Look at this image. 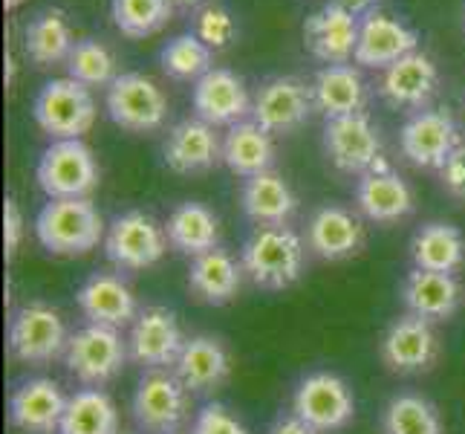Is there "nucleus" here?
<instances>
[{
	"mask_svg": "<svg viewBox=\"0 0 465 434\" xmlns=\"http://www.w3.org/2000/svg\"><path fill=\"white\" fill-rule=\"evenodd\" d=\"M240 284H243V267H240L226 249H212L205 255L191 258L188 267V287L205 304H229L237 298Z\"/></svg>",
	"mask_w": 465,
	"mask_h": 434,
	"instance_id": "c85d7f7f",
	"label": "nucleus"
},
{
	"mask_svg": "<svg viewBox=\"0 0 465 434\" xmlns=\"http://www.w3.org/2000/svg\"><path fill=\"white\" fill-rule=\"evenodd\" d=\"M332 4H339L341 9H347L350 15H356V18L361 21L364 15H371V12H373V4H376V0H332Z\"/></svg>",
	"mask_w": 465,
	"mask_h": 434,
	"instance_id": "c03bdc74",
	"label": "nucleus"
},
{
	"mask_svg": "<svg viewBox=\"0 0 465 434\" xmlns=\"http://www.w3.org/2000/svg\"><path fill=\"white\" fill-rule=\"evenodd\" d=\"M173 434H183V431H173Z\"/></svg>",
	"mask_w": 465,
	"mask_h": 434,
	"instance_id": "de8ad7c7",
	"label": "nucleus"
},
{
	"mask_svg": "<svg viewBox=\"0 0 465 434\" xmlns=\"http://www.w3.org/2000/svg\"><path fill=\"white\" fill-rule=\"evenodd\" d=\"M292 414L318 434L341 431L356 414V397L350 385L330 371L307 374L292 394Z\"/></svg>",
	"mask_w": 465,
	"mask_h": 434,
	"instance_id": "0eeeda50",
	"label": "nucleus"
},
{
	"mask_svg": "<svg viewBox=\"0 0 465 434\" xmlns=\"http://www.w3.org/2000/svg\"><path fill=\"white\" fill-rule=\"evenodd\" d=\"M440 73L437 64L425 53H411L384 70L379 93L396 107H425L437 90Z\"/></svg>",
	"mask_w": 465,
	"mask_h": 434,
	"instance_id": "bb28decb",
	"label": "nucleus"
},
{
	"mask_svg": "<svg viewBox=\"0 0 465 434\" xmlns=\"http://www.w3.org/2000/svg\"><path fill=\"white\" fill-rule=\"evenodd\" d=\"M159 64H163L165 76L176 78V82H200L205 73L214 70V50L205 46L194 32L171 38L163 53H159Z\"/></svg>",
	"mask_w": 465,
	"mask_h": 434,
	"instance_id": "c9c22d12",
	"label": "nucleus"
},
{
	"mask_svg": "<svg viewBox=\"0 0 465 434\" xmlns=\"http://www.w3.org/2000/svg\"><path fill=\"white\" fill-rule=\"evenodd\" d=\"M165 166L173 174H200L217 166L223 159V145L214 134V127L200 116L176 122L163 145Z\"/></svg>",
	"mask_w": 465,
	"mask_h": 434,
	"instance_id": "4be33fe9",
	"label": "nucleus"
},
{
	"mask_svg": "<svg viewBox=\"0 0 465 434\" xmlns=\"http://www.w3.org/2000/svg\"><path fill=\"white\" fill-rule=\"evenodd\" d=\"M173 9H183V12H197L200 6H205L208 0H171Z\"/></svg>",
	"mask_w": 465,
	"mask_h": 434,
	"instance_id": "a18cd8bd",
	"label": "nucleus"
},
{
	"mask_svg": "<svg viewBox=\"0 0 465 434\" xmlns=\"http://www.w3.org/2000/svg\"><path fill=\"white\" fill-rule=\"evenodd\" d=\"M240 206H243V215L258 227H286L298 208V197L281 174L263 171L243 180Z\"/></svg>",
	"mask_w": 465,
	"mask_h": 434,
	"instance_id": "a878e982",
	"label": "nucleus"
},
{
	"mask_svg": "<svg viewBox=\"0 0 465 434\" xmlns=\"http://www.w3.org/2000/svg\"><path fill=\"white\" fill-rule=\"evenodd\" d=\"M381 434H445L437 406L422 394H396L381 411Z\"/></svg>",
	"mask_w": 465,
	"mask_h": 434,
	"instance_id": "f704fd0d",
	"label": "nucleus"
},
{
	"mask_svg": "<svg viewBox=\"0 0 465 434\" xmlns=\"http://www.w3.org/2000/svg\"><path fill=\"white\" fill-rule=\"evenodd\" d=\"M67 64V78L84 85V87H110L116 82V58L107 50L102 41L95 38H82L75 41Z\"/></svg>",
	"mask_w": 465,
	"mask_h": 434,
	"instance_id": "4c0bfd02",
	"label": "nucleus"
},
{
	"mask_svg": "<svg viewBox=\"0 0 465 434\" xmlns=\"http://www.w3.org/2000/svg\"><path fill=\"white\" fill-rule=\"evenodd\" d=\"M24 240V215L21 206L15 197L4 200V244H6V255H15Z\"/></svg>",
	"mask_w": 465,
	"mask_h": 434,
	"instance_id": "79ce46f5",
	"label": "nucleus"
},
{
	"mask_svg": "<svg viewBox=\"0 0 465 434\" xmlns=\"http://www.w3.org/2000/svg\"><path fill=\"white\" fill-rule=\"evenodd\" d=\"M104 217L90 197L50 200L35 217L38 244L53 255H87L104 240Z\"/></svg>",
	"mask_w": 465,
	"mask_h": 434,
	"instance_id": "f03ea898",
	"label": "nucleus"
},
{
	"mask_svg": "<svg viewBox=\"0 0 465 434\" xmlns=\"http://www.w3.org/2000/svg\"><path fill=\"white\" fill-rule=\"evenodd\" d=\"M21 4H24V0H4V6H6L9 12H12V9H18Z\"/></svg>",
	"mask_w": 465,
	"mask_h": 434,
	"instance_id": "49530a36",
	"label": "nucleus"
},
{
	"mask_svg": "<svg viewBox=\"0 0 465 434\" xmlns=\"http://www.w3.org/2000/svg\"><path fill=\"white\" fill-rule=\"evenodd\" d=\"M310 249L324 261H344L364 247L361 220L344 206H321L307 227Z\"/></svg>",
	"mask_w": 465,
	"mask_h": 434,
	"instance_id": "b1692460",
	"label": "nucleus"
},
{
	"mask_svg": "<svg viewBox=\"0 0 465 434\" xmlns=\"http://www.w3.org/2000/svg\"><path fill=\"white\" fill-rule=\"evenodd\" d=\"M35 177L50 200L90 197L99 186V163L84 139H58L41 154Z\"/></svg>",
	"mask_w": 465,
	"mask_h": 434,
	"instance_id": "7ed1b4c3",
	"label": "nucleus"
},
{
	"mask_svg": "<svg viewBox=\"0 0 465 434\" xmlns=\"http://www.w3.org/2000/svg\"><path fill=\"white\" fill-rule=\"evenodd\" d=\"M75 301L90 325L122 330L127 325H134L139 316V304L131 284L122 276H114V272H95V276H90L78 287Z\"/></svg>",
	"mask_w": 465,
	"mask_h": 434,
	"instance_id": "6ab92c4d",
	"label": "nucleus"
},
{
	"mask_svg": "<svg viewBox=\"0 0 465 434\" xmlns=\"http://www.w3.org/2000/svg\"><path fill=\"white\" fill-rule=\"evenodd\" d=\"M110 15L124 38H151L163 32L173 15L171 0H110Z\"/></svg>",
	"mask_w": 465,
	"mask_h": 434,
	"instance_id": "e433bc0d",
	"label": "nucleus"
},
{
	"mask_svg": "<svg viewBox=\"0 0 465 434\" xmlns=\"http://www.w3.org/2000/svg\"><path fill=\"white\" fill-rule=\"evenodd\" d=\"M107 116L114 119L122 131L148 134L163 127L168 116V99L163 87L151 82L142 73H122L114 85L107 87Z\"/></svg>",
	"mask_w": 465,
	"mask_h": 434,
	"instance_id": "9d476101",
	"label": "nucleus"
},
{
	"mask_svg": "<svg viewBox=\"0 0 465 434\" xmlns=\"http://www.w3.org/2000/svg\"><path fill=\"white\" fill-rule=\"evenodd\" d=\"M359 26L361 21L356 15H350L339 4L321 6L303 21V44L307 50L324 64H350L356 58L359 46Z\"/></svg>",
	"mask_w": 465,
	"mask_h": 434,
	"instance_id": "f3484780",
	"label": "nucleus"
},
{
	"mask_svg": "<svg viewBox=\"0 0 465 434\" xmlns=\"http://www.w3.org/2000/svg\"><path fill=\"white\" fill-rule=\"evenodd\" d=\"M324 154L344 174H367L381 159V136L367 114H350L327 119L324 125Z\"/></svg>",
	"mask_w": 465,
	"mask_h": 434,
	"instance_id": "9b49d317",
	"label": "nucleus"
},
{
	"mask_svg": "<svg viewBox=\"0 0 465 434\" xmlns=\"http://www.w3.org/2000/svg\"><path fill=\"white\" fill-rule=\"evenodd\" d=\"M58 434H119L116 403L102 389H82L67 399Z\"/></svg>",
	"mask_w": 465,
	"mask_h": 434,
	"instance_id": "72a5a7b5",
	"label": "nucleus"
},
{
	"mask_svg": "<svg viewBox=\"0 0 465 434\" xmlns=\"http://www.w3.org/2000/svg\"><path fill=\"white\" fill-rule=\"evenodd\" d=\"M32 116L53 142L82 139L95 122L93 93L73 78H53L38 90L35 102H32Z\"/></svg>",
	"mask_w": 465,
	"mask_h": 434,
	"instance_id": "20e7f679",
	"label": "nucleus"
},
{
	"mask_svg": "<svg viewBox=\"0 0 465 434\" xmlns=\"http://www.w3.org/2000/svg\"><path fill=\"white\" fill-rule=\"evenodd\" d=\"M188 389L173 371L153 368L139 379L134 394V420L148 434H173L180 431L188 417Z\"/></svg>",
	"mask_w": 465,
	"mask_h": 434,
	"instance_id": "1a4fd4ad",
	"label": "nucleus"
},
{
	"mask_svg": "<svg viewBox=\"0 0 465 434\" xmlns=\"http://www.w3.org/2000/svg\"><path fill=\"white\" fill-rule=\"evenodd\" d=\"M165 249H168L165 227H159L145 212L119 215L104 235V255L110 258V264L127 272H139L159 264Z\"/></svg>",
	"mask_w": 465,
	"mask_h": 434,
	"instance_id": "6e6552de",
	"label": "nucleus"
},
{
	"mask_svg": "<svg viewBox=\"0 0 465 434\" xmlns=\"http://www.w3.org/2000/svg\"><path fill=\"white\" fill-rule=\"evenodd\" d=\"M440 180H442L448 195L465 203V142L451 156H448V163L440 168Z\"/></svg>",
	"mask_w": 465,
	"mask_h": 434,
	"instance_id": "a19ab883",
	"label": "nucleus"
},
{
	"mask_svg": "<svg viewBox=\"0 0 465 434\" xmlns=\"http://www.w3.org/2000/svg\"><path fill=\"white\" fill-rule=\"evenodd\" d=\"M269 434H318V431L303 423L301 417L290 414V417H278L275 426L269 429Z\"/></svg>",
	"mask_w": 465,
	"mask_h": 434,
	"instance_id": "37998d69",
	"label": "nucleus"
},
{
	"mask_svg": "<svg viewBox=\"0 0 465 434\" xmlns=\"http://www.w3.org/2000/svg\"><path fill=\"white\" fill-rule=\"evenodd\" d=\"M191 105L212 127H232L252 116V99L243 78L226 67H214L200 78L191 93Z\"/></svg>",
	"mask_w": 465,
	"mask_h": 434,
	"instance_id": "dca6fc26",
	"label": "nucleus"
},
{
	"mask_svg": "<svg viewBox=\"0 0 465 434\" xmlns=\"http://www.w3.org/2000/svg\"><path fill=\"white\" fill-rule=\"evenodd\" d=\"M127 357H131L127 339H122L116 328L84 325L70 336L67 350H64V365L87 389H102L122 374Z\"/></svg>",
	"mask_w": 465,
	"mask_h": 434,
	"instance_id": "39448f33",
	"label": "nucleus"
},
{
	"mask_svg": "<svg viewBox=\"0 0 465 434\" xmlns=\"http://www.w3.org/2000/svg\"><path fill=\"white\" fill-rule=\"evenodd\" d=\"M183 345L185 336L180 330L176 313L168 308H159V304L139 310L136 321L131 325V333H127V353H131L136 365H145L148 371L176 365Z\"/></svg>",
	"mask_w": 465,
	"mask_h": 434,
	"instance_id": "ddd939ff",
	"label": "nucleus"
},
{
	"mask_svg": "<svg viewBox=\"0 0 465 434\" xmlns=\"http://www.w3.org/2000/svg\"><path fill=\"white\" fill-rule=\"evenodd\" d=\"M356 206L367 220L396 223L413 212V191L402 177L391 171V166L384 163V159H379L376 168L359 177Z\"/></svg>",
	"mask_w": 465,
	"mask_h": 434,
	"instance_id": "412c9836",
	"label": "nucleus"
},
{
	"mask_svg": "<svg viewBox=\"0 0 465 434\" xmlns=\"http://www.w3.org/2000/svg\"><path fill=\"white\" fill-rule=\"evenodd\" d=\"M223 163L229 166L232 174L243 177V180H249L254 174L272 171V163H275L272 134L254 119L232 125L226 139H223Z\"/></svg>",
	"mask_w": 465,
	"mask_h": 434,
	"instance_id": "c756f323",
	"label": "nucleus"
},
{
	"mask_svg": "<svg viewBox=\"0 0 465 434\" xmlns=\"http://www.w3.org/2000/svg\"><path fill=\"white\" fill-rule=\"evenodd\" d=\"M165 235H168V244L183 252L197 258V255H205L212 249H220V220L208 206L203 203H180L168 215L165 223Z\"/></svg>",
	"mask_w": 465,
	"mask_h": 434,
	"instance_id": "7c9ffc66",
	"label": "nucleus"
},
{
	"mask_svg": "<svg viewBox=\"0 0 465 434\" xmlns=\"http://www.w3.org/2000/svg\"><path fill=\"white\" fill-rule=\"evenodd\" d=\"M194 35L212 46V50H226L232 46V41L237 38V21L234 15L220 6V4H205L194 12Z\"/></svg>",
	"mask_w": 465,
	"mask_h": 434,
	"instance_id": "58836bf2",
	"label": "nucleus"
},
{
	"mask_svg": "<svg viewBox=\"0 0 465 434\" xmlns=\"http://www.w3.org/2000/svg\"><path fill=\"white\" fill-rule=\"evenodd\" d=\"M240 267L261 289H286L301 278L303 240L290 227H254L240 249Z\"/></svg>",
	"mask_w": 465,
	"mask_h": 434,
	"instance_id": "f257e3e1",
	"label": "nucleus"
},
{
	"mask_svg": "<svg viewBox=\"0 0 465 434\" xmlns=\"http://www.w3.org/2000/svg\"><path fill=\"white\" fill-rule=\"evenodd\" d=\"M402 301L411 316L445 321L460 310L462 284L454 272H428L413 267L402 281Z\"/></svg>",
	"mask_w": 465,
	"mask_h": 434,
	"instance_id": "5701e85b",
	"label": "nucleus"
},
{
	"mask_svg": "<svg viewBox=\"0 0 465 434\" xmlns=\"http://www.w3.org/2000/svg\"><path fill=\"white\" fill-rule=\"evenodd\" d=\"M315 110L312 87H307L301 78L275 76L266 78L252 99V119L269 134H290L310 119Z\"/></svg>",
	"mask_w": 465,
	"mask_h": 434,
	"instance_id": "f8f14e48",
	"label": "nucleus"
},
{
	"mask_svg": "<svg viewBox=\"0 0 465 434\" xmlns=\"http://www.w3.org/2000/svg\"><path fill=\"white\" fill-rule=\"evenodd\" d=\"M73 46H75L73 29L67 24V15L61 9H44L29 21L24 35V50L41 67L67 61Z\"/></svg>",
	"mask_w": 465,
	"mask_h": 434,
	"instance_id": "473e14b6",
	"label": "nucleus"
},
{
	"mask_svg": "<svg viewBox=\"0 0 465 434\" xmlns=\"http://www.w3.org/2000/svg\"><path fill=\"white\" fill-rule=\"evenodd\" d=\"M367 102V85L352 64H327L312 78V105L327 119L361 114Z\"/></svg>",
	"mask_w": 465,
	"mask_h": 434,
	"instance_id": "cd10ccee",
	"label": "nucleus"
},
{
	"mask_svg": "<svg viewBox=\"0 0 465 434\" xmlns=\"http://www.w3.org/2000/svg\"><path fill=\"white\" fill-rule=\"evenodd\" d=\"M381 362L396 374H422L430 371L440 359V339L428 318L399 316L381 336Z\"/></svg>",
	"mask_w": 465,
	"mask_h": 434,
	"instance_id": "4468645a",
	"label": "nucleus"
},
{
	"mask_svg": "<svg viewBox=\"0 0 465 434\" xmlns=\"http://www.w3.org/2000/svg\"><path fill=\"white\" fill-rule=\"evenodd\" d=\"M399 145L413 166L440 171L462 142L460 127L448 110H420L402 125Z\"/></svg>",
	"mask_w": 465,
	"mask_h": 434,
	"instance_id": "2eb2a0df",
	"label": "nucleus"
},
{
	"mask_svg": "<svg viewBox=\"0 0 465 434\" xmlns=\"http://www.w3.org/2000/svg\"><path fill=\"white\" fill-rule=\"evenodd\" d=\"M411 261L416 269L457 272L465 264V235L454 223H425L411 237Z\"/></svg>",
	"mask_w": 465,
	"mask_h": 434,
	"instance_id": "2f4dec72",
	"label": "nucleus"
},
{
	"mask_svg": "<svg viewBox=\"0 0 465 434\" xmlns=\"http://www.w3.org/2000/svg\"><path fill=\"white\" fill-rule=\"evenodd\" d=\"M119 434H124V431H119Z\"/></svg>",
	"mask_w": 465,
	"mask_h": 434,
	"instance_id": "09e8293b",
	"label": "nucleus"
},
{
	"mask_svg": "<svg viewBox=\"0 0 465 434\" xmlns=\"http://www.w3.org/2000/svg\"><path fill=\"white\" fill-rule=\"evenodd\" d=\"M416 46H420V32L402 21L391 18V15L373 9L371 15L361 18L359 46H356V58L352 61L361 64V67L388 70L399 58L416 53Z\"/></svg>",
	"mask_w": 465,
	"mask_h": 434,
	"instance_id": "a211bd4d",
	"label": "nucleus"
},
{
	"mask_svg": "<svg viewBox=\"0 0 465 434\" xmlns=\"http://www.w3.org/2000/svg\"><path fill=\"white\" fill-rule=\"evenodd\" d=\"M67 399L55 379L35 377L15 389L9 399V420L26 434H53L61 426Z\"/></svg>",
	"mask_w": 465,
	"mask_h": 434,
	"instance_id": "aec40b11",
	"label": "nucleus"
},
{
	"mask_svg": "<svg viewBox=\"0 0 465 434\" xmlns=\"http://www.w3.org/2000/svg\"><path fill=\"white\" fill-rule=\"evenodd\" d=\"M70 333L50 304H24L9 318V353L24 365H46L64 357Z\"/></svg>",
	"mask_w": 465,
	"mask_h": 434,
	"instance_id": "423d86ee",
	"label": "nucleus"
},
{
	"mask_svg": "<svg viewBox=\"0 0 465 434\" xmlns=\"http://www.w3.org/2000/svg\"><path fill=\"white\" fill-rule=\"evenodd\" d=\"M191 434H249V429L220 403H208L197 411Z\"/></svg>",
	"mask_w": 465,
	"mask_h": 434,
	"instance_id": "ea45409f",
	"label": "nucleus"
},
{
	"mask_svg": "<svg viewBox=\"0 0 465 434\" xmlns=\"http://www.w3.org/2000/svg\"><path fill=\"white\" fill-rule=\"evenodd\" d=\"M229 371H232L229 350L223 348L220 339L205 333L185 339L180 359L173 365V374L180 377V382L191 394H205L220 389L229 379Z\"/></svg>",
	"mask_w": 465,
	"mask_h": 434,
	"instance_id": "393cba45",
	"label": "nucleus"
}]
</instances>
